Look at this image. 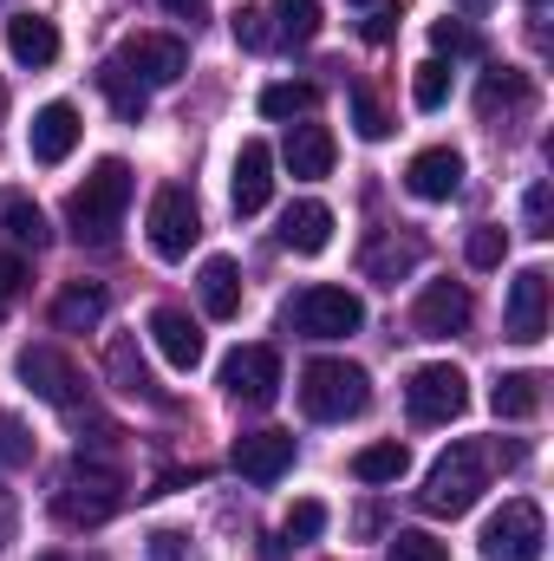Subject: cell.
<instances>
[{"label":"cell","instance_id":"1","mask_svg":"<svg viewBox=\"0 0 554 561\" xmlns=\"http://www.w3.org/2000/svg\"><path fill=\"white\" fill-rule=\"evenodd\" d=\"M125 209H131V163L125 157H99L92 176L66 196V229L92 249H112L118 229H125Z\"/></svg>","mask_w":554,"mask_h":561},{"label":"cell","instance_id":"2","mask_svg":"<svg viewBox=\"0 0 554 561\" xmlns=\"http://www.w3.org/2000/svg\"><path fill=\"white\" fill-rule=\"evenodd\" d=\"M483 483H489V450H483L476 437H457V444L430 463V477H424V490H417V510H424V516H463V510L483 496Z\"/></svg>","mask_w":554,"mask_h":561},{"label":"cell","instance_id":"3","mask_svg":"<svg viewBox=\"0 0 554 561\" xmlns=\"http://www.w3.org/2000/svg\"><path fill=\"white\" fill-rule=\"evenodd\" d=\"M125 510V477L112 470V463H92V457H79L66 477H59V490H53V516L66 523V529H99V523H112Z\"/></svg>","mask_w":554,"mask_h":561},{"label":"cell","instance_id":"4","mask_svg":"<svg viewBox=\"0 0 554 561\" xmlns=\"http://www.w3.org/2000/svg\"><path fill=\"white\" fill-rule=\"evenodd\" d=\"M372 405V379L353 359H313L300 373V412L313 424H346Z\"/></svg>","mask_w":554,"mask_h":561},{"label":"cell","instance_id":"5","mask_svg":"<svg viewBox=\"0 0 554 561\" xmlns=\"http://www.w3.org/2000/svg\"><path fill=\"white\" fill-rule=\"evenodd\" d=\"M280 327H287L293 340H346V333L366 327V300H359L353 287L313 280V287H300V294L280 307Z\"/></svg>","mask_w":554,"mask_h":561},{"label":"cell","instance_id":"6","mask_svg":"<svg viewBox=\"0 0 554 561\" xmlns=\"http://www.w3.org/2000/svg\"><path fill=\"white\" fill-rule=\"evenodd\" d=\"M549 523L529 496H509L489 523H483V561H542Z\"/></svg>","mask_w":554,"mask_h":561},{"label":"cell","instance_id":"7","mask_svg":"<svg viewBox=\"0 0 554 561\" xmlns=\"http://www.w3.org/2000/svg\"><path fill=\"white\" fill-rule=\"evenodd\" d=\"M196 236H203L196 196H189L183 183H163V190L150 196V249H157L163 262H183V255L196 249Z\"/></svg>","mask_w":554,"mask_h":561},{"label":"cell","instance_id":"8","mask_svg":"<svg viewBox=\"0 0 554 561\" xmlns=\"http://www.w3.org/2000/svg\"><path fill=\"white\" fill-rule=\"evenodd\" d=\"M222 392L235 399V405H275L280 399V353L275 346H235L229 359H222Z\"/></svg>","mask_w":554,"mask_h":561},{"label":"cell","instance_id":"9","mask_svg":"<svg viewBox=\"0 0 554 561\" xmlns=\"http://www.w3.org/2000/svg\"><path fill=\"white\" fill-rule=\"evenodd\" d=\"M118 66L138 79L143 92H150V85H176V79L189 72V46H183L176 33H131V39L118 46Z\"/></svg>","mask_w":554,"mask_h":561},{"label":"cell","instance_id":"10","mask_svg":"<svg viewBox=\"0 0 554 561\" xmlns=\"http://www.w3.org/2000/svg\"><path fill=\"white\" fill-rule=\"evenodd\" d=\"M20 379H26V392H39L59 412H79V399H85V373L59 346H26L20 353Z\"/></svg>","mask_w":554,"mask_h":561},{"label":"cell","instance_id":"11","mask_svg":"<svg viewBox=\"0 0 554 561\" xmlns=\"http://www.w3.org/2000/svg\"><path fill=\"white\" fill-rule=\"evenodd\" d=\"M405 405H412L417 424H450L470 405V379L457 366H417L412 386H405Z\"/></svg>","mask_w":554,"mask_h":561},{"label":"cell","instance_id":"12","mask_svg":"<svg viewBox=\"0 0 554 561\" xmlns=\"http://www.w3.org/2000/svg\"><path fill=\"white\" fill-rule=\"evenodd\" d=\"M503 333L516 346H535L549 333V268H522L509 280V307H503Z\"/></svg>","mask_w":554,"mask_h":561},{"label":"cell","instance_id":"13","mask_svg":"<svg viewBox=\"0 0 554 561\" xmlns=\"http://www.w3.org/2000/svg\"><path fill=\"white\" fill-rule=\"evenodd\" d=\"M463 327H470V287L463 280H430L412 307V333L417 340H450Z\"/></svg>","mask_w":554,"mask_h":561},{"label":"cell","instance_id":"14","mask_svg":"<svg viewBox=\"0 0 554 561\" xmlns=\"http://www.w3.org/2000/svg\"><path fill=\"white\" fill-rule=\"evenodd\" d=\"M268 196H275V150L262 138H249L235 150V183H229V203H235V216H262L268 209Z\"/></svg>","mask_w":554,"mask_h":561},{"label":"cell","instance_id":"15","mask_svg":"<svg viewBox=\"0 0 554 561\" xmlns=\"http://www.w3.org/2000/svg\"><path fill=\"white\" fill-rule=\"evenodd\" d=\"M405 190H412L417 203H450V196L463 190V157H457L450 144L417 150L412 163H405Z\"/></svg>","mask_w":554,"mask_h":561},{"label":"cell","instance_id":"16","mask_svg":"<svg viewBox=\"0 0 554 561\" xmlns=\"http://www.w3.org/2000/svg\"><path fill=\"white\" fill-rule=\"evenodd\" d=\"M229 463H235L249 483H280V477L293 470V437H287V431H249V437H235Z\"/></svg>","mask_w":554,"mask_h":561},{"label":"cell","instance_id":"17","mask_svg":"<svg viewBox=\"0 0 554 561\" xmlns=\"http://www.w3.org/2000/svg\"><path fill=\"white\" fill-rule=\"evenodd\" d=\"M79 131H85V125H79V112H72L66 99L39 105V112H33V131H26L33 163H46V170H53V163H66V157H72V144H79Z\"/></svg>","mask_w":554,"mask_h":561},{"label":"cell","instance_id":"18","mask_svg":"<svg viewBox=\"0 0 554 561\" xmlns=\"http://www.w3.org/2000/svg\"><path fill=\"white\" fill-rule=\"evenodd\" d=\"M529 105H535V79H529V72H516V66H489V72H483L476 112H483L489 125H496V118L509 125V118H522Z\"/></svg>","mask_w":554,"mask_h":561},{"label":"cell","instance_id":"19","mask_svg":"<svg viewBox=\"0 0 554 561\" xmlns=\"http://www.w3.org/2000/svg\"><path fill=\"white\" fill-rule=\"evenodd\" d=\"M150 340H157V353H163L176 373H196V366H203V327H196L183 307H157V313H150Z\"/></svg>","mask_w":554,"mask_h":561},{"label":"cell","instance_id":"20","mask_svg":"<svg viewBox=\"0 0 554 561\" xmlns=\"http://www.w3.org/2000/svg\"><path fill=\"white\" fill-rule=\"evenodd\" d=\"M280 157H287V170L300 176V183H320L326 170H333V131L326 125H287V144H280Z\"/></svg>","mask_w":554,"mask_h":561},{"label":"cell","instance_id":"21","mask_svg":"<svg viewBox=\"0 0 554 561\" xmlns=\"http://www.w3.org/2000/svg\"><path fill=\"white\" fill-rule=\"evenodd\" d=\"M7 53H13L20 66H53V59H59V26H53L46 13H13V20H7Z\"/></svg>","mask_w":554,"mask_h":561},{"label":"cell","instance_id":"22","mask_svg":"<svg viewBox=\"0 0 554 561\" xmlns=\"http://www.w3.org/2000/svg\"><path fill=\"white\" fill-rule=\"evenodd\" d=\"M417 262H424V242H417V236H372V249H366V280L399 287Z\"/></svg>","mask_w":554,"mask_h":561},{"label":"cell","instance_id":"23","mask_svg":"<svg viewBox=\"0 0 554 561\" xmlns=\"http://www.w3.org/2000/svg\"><path fill=\"white\" fill-rule=\"evenodd\" d=\"M326 242H333V209H326V203H293V209L280 216V249L320 255Z\"/></svg>","mask_w":554,"mask_h":561},{"label":"cell","instance_id":"24","mask_svg":"<svg viewBox=\"0 0 554 561\" xmlns=\"http://www.w3.org/2000/svg\"><path fill=\"white\" fill-rule=\"evenodd\" d=\"M196 287H203V313H209V320H235V313H242V275H235L229 255H209L203 275H196Z\"/></svg>","mask_w":554,"mask_h":561},{"label":"cell","instance_id":"25","mask_svg":"<svg viewBox=\"0 0 554 561\" xmlns=\"http://www.w3.org/2000/svg\"><path fill=\"white\" fill-rule=\"evenodd\" d=\"M542 373H503L496 386H489V412L496 419H509V424H522V419H535L542 412Z\"/></svg>","mask_w":554,"mask_h":561},{"label":"cell","instance_id":"26","mask_svg":"<svg viewBox=\"0 0 554 561\" xmlns=\"http://www.w3.org/2000/svg\"><path fill=\"white\" fill-rule=\"evenodd\" d=\"M105 320V287L99 280H72L59 300H53V327L59 333H85V327H99Z\"/></svg>","mask_w":554,"mask_h":561},{"label":"cell","instance_id":"27","mask_svg":"<svg viewBox=\"0 0 554 561\" xmlns=\"http://www.w3.org/2000/svg\"><path fill=\"white\" fill-rule=\"evenodd\" d=\"M412 470V450L399 444V437H385V444H366L359 457H353V477L359 483H399Z\"/></svg>","mask_w":554,"mask_h":561},{"label":"cell","instance_id":"28","mask_svg":"<svg viewBox=\"0 0 554 561\" xmlns=\"http://www.w3.org/2000/svg\"><path fill=\"white\" fill-rule=\"evenodd\" d=\"M99 92L112 99V112H118L125 125H143V105H150V92H143L138 79L118 66V59H105V66H99Z\"/></svg>","mask_w":554,"mask_h":561},{"label":"cell","instance_id":"29","mask_svg":"<svg viewBox=\"0 0 554 561\" xmlns=\"http://www.w3.org/2000/svg\"><path fill=\"white\" fill-rule=\"evenodd\" d=\"M268 26H275V46H307L320 33V0H275Z\"/></svg>","mask_w":554,"mask_h":561},{"label":"cell","instance_id":"30","mask_svg":"<svg viewBox=\"0 0 554 561\" xmlns=\"http://www.w3.org/2000/svg\"><path fill=\"white\" fill-rule=\"evenodd\" d=\"M0 236H7L13 249H33V255H39V249H46V216H39L33 203H7V209H0Z\"/></svg>","mask_w":554,"mask_h":561},{"label":"cell","instance_id":"31","mask_svg":"<svg viewBox=\"0 0 554 561\" xmlns=\"http://www.w3.org/2000/svg\"><path fill=\"white\" fill-rule=\"evenodd\" d=\"M112 379H118V392H131V399H157L150 366L138 359V340H112Z\"/></svg>","mask_w":554,"mask_h":561},{"label":"cell","instance_id":"32","mask_svg":"<svg viewBox=\"0 0 554 561\" xmlns=\"http://www.w3.org/2000/svg\"><path fill=\"white\" fill-rule=\"evenodd\" d=\"M313 105H320V92H313V85H300V79H280V85L262 92V118H307Z\"/></svg>","mask_w":554,"mask_h":561},{"label":"cell","instance_id":"33","mask_svg":"<svg viewBox=\"0 0 554 561\" xmlns=\"http://www.w3.org/2000/svg\"><path fill=\"white\" fill-rule=\"evenodd\" d=\"M430 46H437V59H476L483 33L470 20H430Z\"/></svg>","mask_w":554,"mask_h":561},{"label":"cell","instance_id":"34","mask_svg":"<svg viewBox=\"0 0 554 561\" xmlns=\"http://www.w3.org/2000/svg\"><path fill=\"white\" fill-rule=\"evenodd\" d=\"M443 99H450V66H443V59H424L412 72V105L417 112H437Z\"/></svg>","mask_w":554,"mask_h":561},{"label":"cell","instance_id":"35","mask_svg":"<svg viewBox=\"0 0 554 561\" xmlns=\"http://www.w3.org/2000/svg\"><path fill=\"white\" fill-rule=\"evenodd\" d=\"M353 131L366 144H379V138H392V112L366 92V85H353Z\"/></svg>","mask_w":554,"mask_h":561},{"label":"cell","instance_id":"36","mask_svg":"<svg viewBox=\"0 0 554 561\" xmlns=\"http://www.w3.org/2000/svg\"><path fill=\"white\" fill-rule=\"evenodd\" d=\"M26 463H33V431L26 419L0 412V470H26Z\"/></svg>","mask_w":554,"mask_h":561},{"label":"cell","instance_id":"37","mask_svg":"<svg viewBox=\"0 0 554 561\" xmlns=\"http://www.w3.org/2000/svg\"><path fill=\"white\" fill-rule=\"evenodd\" d=\"M463 255H470V268H503L509 236H503L496 222H476V229H470V242H463Z\"/></svg>","mask_w":554,"mask_h":561},{"label":"cell","instance_id":"38","mask_svg":"<svg viewBox=\"0 0 554 561\" xmlns=\"http://www.w3.org/2000/svg\"><path fill=\"white\" fill-rule=\"evenodd\" d=\"M385 561H450V542H437V536H424V529H399L392 549H385Z\"/></svg>","mask_w":554,"mask_h":561},{"label":"cell","instance_id":"39","mask_svg":"<svg viewBox=\"0 0 554 561\" xmlns=\"http://www.w3.org/2000/svg\"><path fill=\"white\" fill-rule=\"evenodd\" d=\"M235 46H249V53H268L275 46V26H268V7H235Z\"/></svg>","mask_w":554,"mask_h":561},{"label":"cell","instance_id":"40","mask_svg":"<svg viewBox=\"0 0 554 561\" xmlns=\"http://www.w3.org/2000/svg\"><path fill=\"white\" fill-rule=\"evenodd\" d=\"M326 529V503H313V496H300L293 510H287V542H313Z\"/></svg>","mask_w":554,"mask_h":561},{"label":"cell","instance_id":"41","mask_svg":"<svg viewBox=\"0 0 554 561\" xmlns=\"http://www.w3.org/2000/svg\"><path fill=\"white\" fill-rule=\"evenodd\" d=\"M522 222H529V236H554L549 229V183H535V190L522 196Z\"/></svg>","mask_w":554,"mask_h":561},{"label":"cell","instance_id":"42","mask_svg":"<svg viewBox=\"0 0 554 561\" xmlns=\"http://www.w3.org/2000/svg\"><path fill=\"white\" fill-rule=\"evenodd\" d=\"M20 287H26V262L20 255H0V313L20 300Z\"/></svg>","mask_w":554,"mask_h":561},{"label":"cell","instance_id":"43","mask_svg":"<svg viewBox=\"0 0 554 561\" xmlns=\"http://www.w3.org/2000/svg\"><path fill=\"white\" fill-rule=\"evenodd\" d=\"M150 561H183V536L176 529H157L150 536Z\"/></svg>","mask_w":554,"mask_h":561},{"label":"cell","instance_id":"44","mask_svg":"<svg viewBox=\"0 0 554 561\" xmlns=\"http://www.w3.org/2000/svg\"><path fill=\"white\" fill-rule=\"evenodd\" d=\"M163 13H170V20H189V26H203V20H209V0H163Z\"/></svg>","mask_w":554,"mask_h":561},{"label":"cell","instance_id":"45","mask_svg":"<svg viewBox=\"0 0 554 561\" xmlns=\"http://www.w3.org/2000/svg\"><path fill=\"white\" fill-rule=\"evenodd\" d=\"M13 523H20V510H13V496H7V490H0V549H7V542H13Z\"/></svg>","mask_w":554,"mask_h":561},{"label":"cell","instance_id":"46","mask_svg":"<svg viewBox=\"0 0 554 561\" xmlns=\"http://www.w3.org/2000/svg\"><path fill=\"white\" fill-rule=\"evenodd\" d=\"M366 39H392V13H372L366 20Z\"/></svg>","mask_w":554,"mask_h":561},{"label":"cell","instance_id":"47","mask_svg":"<svg viewBox=\"0 0 554 561\" xmlns=\"http://www.w3.org/2000/svg\"><path fill=\"white\" fill-rule=\"evenodd\" d=\"M542 20H549V0H529V26H535V39H542Z\"/></svg>","mask_w":554,"mask_h":561},{"label":"cell","instance_id":"48","mask_svg":"<svg viewBox=\"0 0 554 561\" xmlns=\"http://www.w3.org/2000/svg\"><path fill=\"white\" fill-rule=\"evenodd\" d=\"M457 7H470V13H489V7H496V0H457Z\"/></svg>","mask_w":554,"mask_h":561},{"label":"cell","instance_id":"49","mask_svg":"<svg viewBox=\"0 0 554 561\" xmlns=\"http://www.w3.org/2000/svg\"><path fill=\"white\" fill-rule=\"evenodd\" d=\"M0 118H7V85H0Z\"/></svg>","mask_w":554,"mask_h":561},{"label":"cell","instance_id":"50","mask_svg":"<svg viewBox=\"0 0 554 561\" xmlns=\"http://www.w3.org/2000/svg\"><path fill=\"white\" fill-rule=\"evenodd\" d=\"M39 561H66V556H39Z\"/></svg>","mask_w":554,"mask_h":561},{"label":"cell","instance_id":"51","mask_svg":"<svg viewBox=\"0 0 554 561\" xmlns=\"http://www.w3.org/2000/svg\"><path fill=\"white\" fill-rule=\"evenodd\" d=\"M353 7H372V0H353Z\"/></svg>","mask_w":554,"mask_h":561}]
</instances>
